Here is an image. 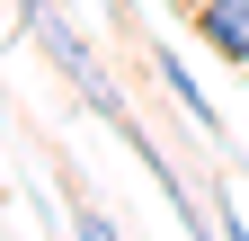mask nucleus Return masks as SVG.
<instances>
[{"mask_svg": "<svg viewBox=\"0 0 249 241\" xmlns=\"http://www.w3.org/2000/svg\"><path fill=\"white\" fill-rule=\"evenodd\" d=\"M27 36H36V45L53 54V63H62V72H71V80L89 89V107H98L107 125H116V116H124V99H116V89H107V72L89 63V45L71 36V27H62V9H45V0H27Z\"/></svg>", "mask_w": 249, "mask_h": 241, "instance_id": "obj_1", "label": "nucleus"}, {"mask_svg": "<svg viewBox=\"0 0 249 241\" xmlns=\"http://www.w3.org/2000/svg\"><path fill=\"white\" fill-rule=\"evenodd\" d=\"M196 36L223 54V63L249 72V0H196Z\"/></svg>", "mask_w": 249, "mask_h": 241, "instance_id": "obj_2", "label": "nucleus"}, {"mask_svg": "<svg viewBox=\"0 0 249 241\" xmlns=\"http://www.w3.org/2000/svg\"><path fill=\"white\" fill-rule=\"evenodd\" d=\"M151 63H160V80H169V99H178L187 116H196V125H205V134H223V116H213V107H205V89H196V80H187V63H178V54H169V45H151Z\"/></svg>", "mask_w": 249, "mask_h": 241, "instance_id": "obj_3", "label": "nucleus"}, {"mask_svg": "<svg viewBox=\"0 0 249 241\" xmlns=\"http://www.w3.org/2000/svg\"><path fill=\"white\" fill-rule=\"evenodd\" d=\"M71 232H80V241H124V232H116V223H107L89 197H71Z\"/></svg>", "mask_w": 249, "mask_h": 241, "instance_id": "obj_4", "label": "nucleus"}, {"mask_svg": "<svg viewBox=\"0 0 249 241\" xmlns=\"http://www.w3.org/2000/svg\"><path fill=\"white\" fill-rule=\"evenodd\" d=\"M213 232H223V241H249V223H240V205H231V197L213 205Z\"/></svg>", "mask_w": 249, "mask_h": 241, "instance_id": "obj_5", "label": "nucleus"}, {"mask_svg": "<svg viewBox=\"0 0 249 241\" xmlns=\"http://www.w3.org/2000/svg\"><path fill=\"white\" fill-rule=\"evenodd\" d=\"M107 18H124V0H107Z\"/></svg>", "mask_w": 249, "mask_h": 241, "instance_id": "obj_6", "label": "nucleus"}]
</instances>
